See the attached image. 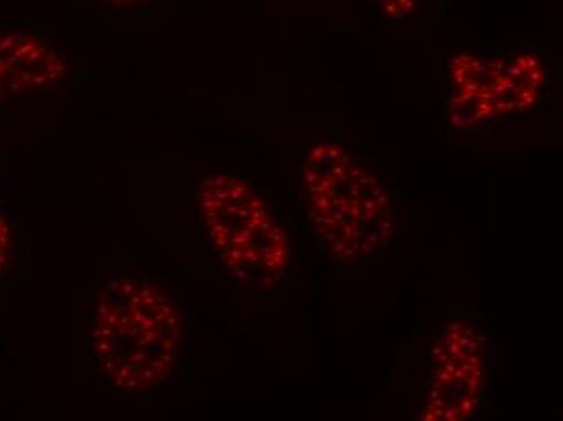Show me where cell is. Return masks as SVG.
<instances>
[{
	"label": "cell",
	"mask_w": 563,
	"mask_h": 421,
	"mask_svg": "<svg viewBox=\"0 0 563 421\" xmlns=\"http://www.w3.org/2000/svg\"><path fill=\"white\" fill-rule=\"evenodd\" d=\"M67 62L60 51L26 33H0V99L37 95L56 87Z\"/></svg>",
	"instance_id": "obj_3"
},
{
	"label": "cell",
	"mask_w": 563,
	"mask_h": 421,
	"mask_svg": "<svg viewBox=\"0 0 563 421\" xmlns=\"http://www.w3.org/2000/svg\"><path fill=\"white\" fill-rule=\"evenodd\" d=\"M184 321L169 293L143 277L109 282L92 308L89 348L102 378L122 391L161 385L177 365Z\"/></svg>",
	"instance_id": "obj_1"
},
{
	"label": "cell",
	"mask_w": 563,
	"mask_h": 421,
	"mask_svg": "<svg viewBox=\"0 0 563 421\" xmlns=\"http://www.w3.org/2000/svg\"><path fill=\"white\" fill-rule=\"evenodd\" d=\"M202 225L233 276L256 289L276 286L288 265L284 229L249 181L208 177L198 190Z\"/></svg>",
	"instance_id": "obj_2"
},
{
	"label": "cell",
	"mask_w": 563,
	"mask_h": 421,
	"mask_svg": "<svg viewBox=\"0 0 563 421\" xmlns=\"http://www.w3.org/2000/svg\"><path fill=\"white\" fill-rule=\"evenodd\" d=\"M99 2L108 3L112 7H129L136 5V3L144 2V0H99Z\"/></svg>",
	"instance_id": "obj_5"
},
{
	"label": "cell",
	"mask_w": 563,
	"mask_h": 421,
	"mask_svg": "<svg viewBox=\"0 0 563 421\" xmlns=\"http://www.w3.org/2000/svg\"><path fill=\"white\" fill-rule=\"evenodd\" d=\"M10 243H12L10 225L5 215L0 211V272L5 268L7 262H9Z\"/></svg>",
	"instance_id": "obj_4"
}]
</instances>
